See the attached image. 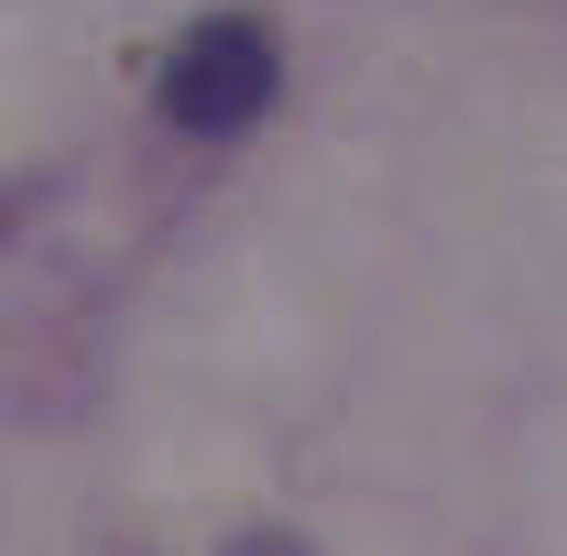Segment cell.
<instances>
[{
	"label": "cell",
	"mask_w": 567,
	"mask_h": 556,
	"mask_svg": "<svg viewBox=\"0 0 567 556\" xmlns=\"http://www.w3.org/2000/svg\"><path fill=\"white\" fill-rule=\"evenodd\" d=\"M229 556H306V546H284V535H240Z\"/></svg>",
	"instance_id": "7a4b0ae2"
},
{
	"label": "cell",
	"mask_w": 567,
	"mask_h": 556,
	"mask_svg": "<svg viewBox=\"0 0 567 556\" xmlns=\"http://www.w3.org/2000/svg\"><path fill=\"white\" fill-rule=\"evenodd\" d=\"M274 99V33L262 22H197L164 66V121L175 132H240Z\"/></svg>",
	"instance_id": "6da1fadb"
}]
</instances>
